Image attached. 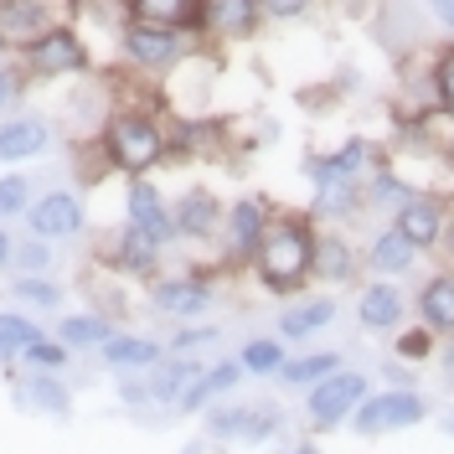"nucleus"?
Returning a JSON list of instances; mask_svg holds the SVG:
<instances>
[{"instance_id": "obj_1", "label": "nucleus", "mask_w": 454, "mask_h": 454, "mask_svg": "<svg viewBox=\"0 0 454 454\" xmlns=\"http://www.w3.org/2000/svg\"><path fill=\"white\" fill-rule=\"evenodd\" d=\"M254 263H258L263 289L294 294V289L315 274V232H310V223H305V217H279V223H269Z\"/></svg>"}, {"instance_id": "obj_2", "label": "nucleus", "mask_w": 454, "mask_h": 454, "mask_svg": "<svg viewBox=\"0 0 454 454\" xmlns=\"http://www.w3.org/2000/svg\"><path fill=\"white\" fill-rule=\"evenodd\" d=\"M98 145H104V160L114 170H124V176H145V170H155L166 160L170 150V135L160 129V119L145 109H119L104 119V129H98Z\"/></svg>"}, {"instance_id": "obj_3", "label": "nucleus", "mask_w": 454, "mask_h": 454, "mask_svg": "<svg viewBox=\"0 0 454 454\" xmlns=\"http://www.w3.org/2000/svg\"><path fill=\"white\" fill-rule=\"evenodd\" d=\"M16 57L27 62L31 78H47V83H52V78H78V73H88V62H93L83 31H78V27H62V21H52L42 36H31Z\"/></svg>"}, {"instance_id": "obj_4", "label": "nucleus", "mask_w": 454, "mask_h": 454, "mask_svg": "<svg viewBox=\"0 0 454 454\" xmlns=\"http://www.w3.org/2000/svg\"><path fill=\"white\" fill-rule=\"evenodd\" d=\"M119 57L129 62V67H140V73H170V67H181V57H186V31L176 27H155V21H124L119 27Z\"/></svg>"}, {"instance_id": "obj_5", "label": "nucleus", "mask_w": 454, "mask_h": 454, "mask_svg": "<svg viewBox=\"0 0 454 454\" xmlns=\"http://www.w3.org/2000/svg\"><path fill=\"white\" fill-rule=\"evenodd\" d=\"M428 419V403L413 387H387V393H367L356 403V413L346 424L356 428L362 439H382V434H397V428H413Z\"/></svg>"}, {"instance_id": "obj_6", "label": "nucleus", "mask_w": 454, "mask_h": 454, "mask_svg": "<svg viewBox=\"0 0 454 454\" xmlns=\"http://www.w3.org/2000/svg\"><path fill=\"white\" fill-rule=\"evenodd\" d=\"M367 393H372V387H367V377H362V372L336 367V372H325L320 382L305 387V419H310L315 428H340L351 413H356V403H362Z\"/></svg>"}, {"instance_id": "obj_7", "label": "nucleus", "mask_w": 454, "mask_h": 454, "mask_svg": "<svg viewBox=\"0 0 454 454\" xmlns=\"http://www.w3.org/2000/svg\"><path fill=\"white\" fill-rule=\"evenodd\" d=\"M284 424V413L274 408H248V403H212L207 408V419H201V434L207 439H217V444H263V439H274Z\"/></svg>"}, {"instance_id": "obj_8", "label": "nucleus", "mask_w": 454, "mask_h": 454, "mask_svg": "<svg viewBox=\"0 0 454 454\" xmlns=\"http://www.w3.org/2000/svg\"><path fill=\"white\" fill-rule=\"evenodd\" d=\"M88 227V207L78 192H67V186H52V192H42V197L27 207V232L31 238H47V243H67V238H78Z\"/></svg>"}, {"instance_id": "obj_9", "label": "nucleus", "mask_w": 454, "mask_h": 454, "mask_svg": "<svg viewBox=\"0 0 454 454\" xmlns=\"http://www.w3.org/2000/svg\"><path fill=\"white\" fill-rule=\"evenodd\" d=\"M124 223L150 232L160 248L176 238V217H170V201L160 197V186L150 176H129V192H124Z\"/></svg>"}, {"instance_id": "obj_10", "label": "nucleus", "mask_w": 454, "mask_h": 454, "mask_svg": "<svg viewBox=\"0 0 454 454\" xmlns=\"http://www.w3.org/2000/svg\"><path fill=\"white\" fill-rule=\"evenodd\" d=\"M150 310L170 315V320H197L201 310H212V284L201 274H170V279L150 284Z\"/></svg>"}, {"instance_id": "obj_11", "label": "nucleus", "mask_w": 454, "mask_h": 454, "mask_svg": "<svg viewBox=\"0 0 454 454\" xmlns=\"http://www.w3.org/2000/svg\"><path fill=\"white\" fill-rule=\"evenodd\" d=\"M223 201L217 192H207V186H186L176 207H170V217H176V238H186V243H212L217 232H223Z\"/></svg>"}, {"instance_id": "obj_12", "label": "nucleus", "mask_w": 454, "mask_h": 454, "mask_svg": "<svg viewBox=\"0 0 454 454\" xmlns=\"http://www.w3.org/2000/svg\"><path fill=\"white\" fill-rule=\"evenodd\" d=\"M62 0H0V52H21L31 36L57 21Z\"/></svg>"}, {"instance_id": "obj_13", "label": "nucleus", "mask_w": 454, "mask_h": 454, "mask_svg": "<svg viewBox=\"0 0 454 454\" xmlns=\"http://www.w3.org/2000/svg\"><path fill=\"white\" fill-rule=\"evenodd\" d=\"M52 150V124L42 114H5L0 119V166H21Z\"/></svg>"}, {"instance_id": "obj_14", "label": "nucleus", "mask_w": 454, "mask_h": 454, "mask_svg": "<svg viewBox=\"0 0 454 454\" xmlns=\"http://www.w3.org/2000/svg\"><path fill=\"white\" fill-rule=\"evenodd\" d=\"M269 207L258 197H238L232 207L223 212V238H227V254L232 258H254L258 243H263V232H269Z\"/></svg>"}, {"instance_id": "obj_15", "label": "nucleus", "mask_w": 454, "mask_h": 454, "mask_svg": "<svg viewBox=\"0 0 454 454\" xmlns=\"http://www.w3.org/2000/svg\"><path fill=\"white\" fill-rule=\"evenodd\" d=\"M372 160V145L362 135H346V140L331 150V155H310L305 160V176L310 186H331V181H362V170Z\"/></svg>"}, {"instance_id": "obj_16", "label": "nucleus", "mask_w": 454, "mask_h": 454, "mask_svg": "<svg viewBox=\"0 0 454 454\" xmlns=\"http://www.w3.org/2000/svg\"><path fill=\"white\" fill-rule=\"evenodd\" d=\"M16 403L42 413V419H73V387L57 372H36L27 367V377L16 382Z\"/></svg>"}, {"instance_id": "obj_17", "label": "nucleus", "mask_w": 454, "mask_h": 454, "mask_svg": "<svg viewBox=\"0 0 454 454\" xmlns=\"http://www.w3.org/2000/svg\"><path fill=\"white\" fill-rule=\"evenodd\" d=\"M444 223H450V212L439 207L434 197H408L403 207H393V227L424 254V248H434L439 238H444Z\"/></svg>"}, {"instance_id": "obj_18", "label": "nucleus", "mask_w": 454, "mask_h": 454, "mask_svg": "<svg viewBox=\"0 0 454 454\" xmlns=\"http://www.w3.org/2000/svg\"><path fill=\"white\" fill-rule=\"evenodd\" d=\"M243 377H248V372H243V362H238V356H227V362H212V367H201L197 377L186 382V393L176 397V408H181V413H201V408H212V403H217L223 393H232Z\"/></svg>"}, {"instance_id": "obj_19", "label": "nucleus", "mask_w": 454, "mask_h": 454, "mask_svg": "<svg viewBox=\"0 0 454 454\" xmlns=\"http://www.w3.org/2000/svg\"><path fill=\"white\" fill-rule=\"evenodd\" d=\"M403 315H408V294L393 279H377L356 294V325L362 331H397Z\"/></svg>"}, {"instance_id": "obj_20", "label": "nucleus", "mask_w": 454, "mask_h": 454, "mask_svg": "<svg viewBox=\"0 0 454 454\" xmlns=\"http://www.w3.org/2000/svg\"><path fill=\"white\" fill-rule=\"evenodd\" d=\"M109 258H114V269H124V274H135V279H155V269H160V243H155L150 232L124 223L114 232Z\"/></svg>"}, {"instance_id": "obj_21", "label": "nucleus", "mask_w": 454, "mask_h": 454, "mask_svg": "<svg viewBox=\"0 0 454 454\" xmlns=\"http://www.w3.org/2000/svg\"><path fill=\"white\" fill-rule=\"evenodd\" d=\"M166 356V346L150 336H135V331H114L104 346H98V362L109 372H150Z\"/></svg>"}, {"instance_id": "obj_22", "label": "nucleus", "mask_w": 454, "mask_h": 454, "mask_svg": "<svg viewBox=\"0 0 454 454\" xmlns=\"http://www.w3.org/2000/svg\"><path fill=\"white\" fill-rule=\"evenodd\" d=\"M124 11L135 21H155V27L207 31V0H124Z\"/></svg>"}, {"instance_id": "obj_23", "label": "nucleus", "mask_w": 454, "mask_h": 454, "mask_svg": "<svg viewBox=\"0 0 454 454\" xmlns=\"http://www.w3.org/2000/svg\"><path fill=\"white\" fill-rule=\"evenodd\" d=\"M263 21L258 0H207V31L223 42H248Z\"/></svg>"}, {"instance_id": "obj_24", "label": "nucleus", "mask_w": 454, "mask_h": 454, "mask_svg": "<svg viewBox=\"0 0 454 454\" xmlns=\"http://www.w3.org/2000/svg\"><path fill=\"white\" fill-rule=\"evenodd\" d=\"M413 305H419V320H424L439 340L454 336V274H434V279H424V289H419Z\"/></svg>"}, {"instance_id": "obj_25", "label": "nucleus", "mask_w": 454, "mask_h": 454, "mask_svg": "<svg viewBox=\"0 0 454 454\" xmlns=\"http://www.w3.org/2000/svg\"><path fill=\"white\" fill-rule=\"evenodd\" d=\"M367 263L382 274V279H403L413 263H419V248L397 232V227H382L377 238H372V254H367Z\"/></svg>"}, {"instance_id": "obj_26", "label": "nucleus", "mask_w": 454, "mask_h": 454, "mask_svg": "<svg viewBox=\"0 0 454 454\" xmlns=\"http://www.w3.org/2000/svg\"><path fill=\"white\" fill-rule=\"evenodd\" d=\"M336 320V300L320 294V300H300L279 315V340H310L315 331H325Z\"/></svg>"}, {"instance_id": "obj_27", "label": "nucleus", "mask_w": 454, "mask_h": 454, "mask_svg": "<svg viewBox=\"0 0 454 454\" xmlns=\"http://www.w3.org/2000/svg\"><path fill=\"white\" fill-rule=\"evenodd\" d=\"M356 274V254L340 232H315V279L325 284H346Z\"/></svg>"}, {"instance_id": "obj_28", "label": "nucleus", "mask_w": 454, "mask_h": 454, "mask_svg": "<svg viewBox=\"0 0 454 454\" xmlns=\"http://www.w3.org/2000/svg\"><path fill=\"white\" fill-rule=\"evenodd\" d=\"M109 336H114V325L93 310H78V315H62V320H57V340H62L67 351H98Z\"/></svg>"}, {"instance_id": "obj_29", "label": "nucleus", "mask_w": 454, "mask_h": 454, "mask_svg": "<svg viewBox=\"0 0 454 454\" xmlns=\"http://www.w3.org/2000/svg\"><path fill=\"white\" fill-rule=\"evenodd\" d=\"M5 300L16 310H57L62 305V284L52 274H16L11 289H5Z\"/></svg>"}, {"instance_id": "obj_30", "label": "nucleus", "mask_w": 454, "mask_h": 454, "mask_svg": "<svg viewBox=\"0 0 454 454\" xmlns=\"http://www.w3.org/2000/svg\"><path fill=\"white\" fill-rule=\"evenodd\" d=\"M36 336H47L27 310H0V362L11 367V362H21V351H27Z\"/></svg>"}, {"instance_id": "obj_31", "label": "nucleus", "mask_w": 454, "mask_h": 454, "mask_svg": "<svg viewBox=\"0 0 454 454\" xmlns=\"http://www.w3.org/2000/svg\"><path fill=\"white\" fill-rule=\"evenodd\" d=\"M336 367H340V351H305V356H289L279 367V382L284 387H310V382H320Z\"/></svg>"}, {"instance_id": "obj_32", "label": "nucleus", "mask_w": 454, "mask_h": 454, "mask_svg": "<svg viewBox=\"0 0 454 454\" xmlns=\"http://www.w3.org/2000/svg\"><path fill=\"white\" fill-rule=\"evenodd\" d=\"M238 362H243L248 377H279V367L289 362V356H284V340L279 336H254L243 351H238Z\"/></svg>"}, {"instance_id": "obj_33", "label": "nucleus", "mask_w": 454, "mask_h": 454, "mask_svg": "<svg viewBox=\"0 0 454 454\" xmlns=\"http://www.w3.org/2000/svg\"><path fill=\"white\" fill-rule=\"evenodd\" d=\"M31 201H36V181H31V170H5V176H0V223L27 217Z\"/></svg>"}, {"instance_id": "obj_34", "label": "nucleus", "mask_w": 454, "mask_h": 454, "mask_svg": "<svg viewBox=\"0 0 454 454\" xmlns=\"http://www.w3.org/2000/svg\"><path fill=\"white\" fill-rule=\"evenodd\" d=\"M27 83H31L27 62H21V57H11V52H0V119L27 104Z\"/></svg>"}, {"instance_id": "obj_35", "label": "nucleus", "mask_w": 454, "mask_h": 454, "mask_svg": "<svg viewBox=\"0 0 454 454\" xmlns=\"http://www.w3.org/2000/svg\"><path fill=\"white\" fill-rule=\"evenodd\" d=\"M356 201H362V192H356V181H331V186H315V217H351L356 212Z\"/></svg>"}, {"instance_id": "obj_36", "label": "nucleus", "mask_w": 454, "mask_h": 454, "mask_svg": "<svg viewBox=\"0 0 454 454\" xmlns=\"http://www.w3.org/2000/svg\"><path fill=\"white\" fill-rule=\"evenodd\" d=\"M11 269H16V274H52V269H57L52 243H47V238H27V243H16Z\"/></svg>"}, {"instance_id": "obj_37", "label": "nucleus", "mask_w": 454, "mask_h": 454, "mask_svg": "<svg viewBox=\"0 0 454 454\" xmlns=\"http://www.w3.org/2000/svg\"><path fill=\"white\" fill-rule=\"evenodd\" d=\"M67 356H73V351H67V346H62L57 336H36V340L27 346V351H21V367H36V372H62V367H67Z\"/></svg>"}, {"instance_id": "obj_38", "label": "nucleus", "mask_w": 454, "mask_h": 454, "mask_svg": "<svg viewBox=\"0 0 454 454\" xmlns=\"http://www.w3.org/2000/svg\"><path fill=\"white\" fill-rule=\"evenodd\" d=\"M434 98L444 104V114L454 119V42H444L434 52Z\"/></svg>"}, {"instance_id": "obj_39", "label": "nucleus", "mask_w": 454, "mask_h": 454, "mask_svg": "<svg viewBox=\"0 0 454 454\" xmlns=\"http://www.w3.org/2000/svg\"><path fill=\"white\" fill-rule=\"evenodd\" d=\"M223 336V331H217V325H181V331H176V336H170V356H197V351H207V346H212V340Z\"/></svg>"}, {"instance_id": "obj_40", "label": "nucleus", "mask_w": 454, "mask_h": 454, "mask_svg": "<svg viewBox=\"0 0 454 454\" xmlns=\"http://www.w3.org/2000/svg\"><path fill=\"white\" fill-rule=\"evenodd\" d=\"M408 197H419L408 181H397V170H377L372 176V201H387V207H403Z\"/></svg>"}, {"instance_id": "obj_41", "label": "nucleus", "mask_w": 454, "mask_h": 454, "mask_svg": "<svg viewBox=\"0 0 454 454\" xmlns=\"http://www.w3.org/2000/svg\"><path fill=\"white\" fill-rule=\"evenodd\" d=\"M320 0H258V11H263V21H300V16H310Z\"/></svg>"}, {"instance_id": "obj_42", "label": "nucleus", "mask_w": 454, "mask_h": 454, "mask_svg": "<svg viewBox=\"0 0 454 454\" xmlns=\"http://www.w3.org/2000/svg\"><path fill=\"white\" fill-rule=\"evenodd\" d=\"M428 351H434V331H408V336H403V356H428Z\"/></svg>"}, {"instance_id": "obj_43", "label": "nucleus", "mask_w": 454, "mask_h": 454, "mask_svg": "<svg viewBox=\"0 0 454 454\" xmlns=\"http://www.w3.org/2000/svg\"><path fill=\"white\" fill-rule=\"evenodd\" d=\"M424 5H428V16H434L439 27L454 31V0H424Z\"/></svg>"}, {"instance_id": "obj_44", "label": "nucleus", "mask_w": 454, "mask_h": 454, "mask_svg": "<svg viewBox=\"0 0 454 454\" xmlns=\"http://www.w3.org/2000/svg\"><path fill=\"white\" fill-rule=\"evenodd\" d=\"M11 254H16V238L5 232V223H0V269H11Z\"/></svg>"}, {"instance_id": "obj_45", "label": "nucleus", "mask_w": 454, "mask_h": 454, "mask_svg": "<svg viewBox=\"0 0 454 454\" xmlns=\"http://www.w3.org/2000/svg\"><path fill=\"white\" fill-rule=\"evenodd\" d=\"M444 340H450V346H444V372L454 377V336H444Z\"/></svg>"}, {"instance_id": "obj_46", "label": "nucleus", "mask_w": 454, "mask_h": 454, "mask_svg": "<svg viewBox=\"0 0 454 454\" xmlns=\"http://www.w3.org/2000/svg\"><path fill=\"white\" fill-rule=\"evenodd\" d=\"M289 454H320V444H310V439H305V444H294Z\"/></svg>"}, {"instance_id": "obj_47", "label": "nucleus", "mask_w": 454, "mask_h": 454, "mask_svg": "<svg viewBox=\"0 0 454 454\" xmlns=\"http://www.w3.org/2000/svg\"><path fill=\"white\" fill-rule=\"evenodd\" d=\"M439 243H444V248H450V258H454V227L444 223V238H439Z\"/></svg>"}, {"instance_id": "obj_48", "label": "nucleus", "mask_w": 454, "mask_h": 454, "mask_svg": "<svg viewBox=\"0 0 454 454\" xmlns=\"http://www.w3.org/2000/svg\"><path fill=\"white\" fill-rule=\"evenodd\" d=\"M181 454H201V444H186V450H181Z\"/></svg>"}, {"instance_id": "obj_49", "label": "nucleus", "mask_w": 454, "mask_h": 454, "mask_svg": "<svg viewBox=\"0 0 454 454\" xmlns=\"http://www.w3.org/2000/svg\"><path fill=\"white\" fill-rule=\"evenodd\" d=\"M356 5H362V0H351V11H356Z\"/></svg>"}]
</instances>
